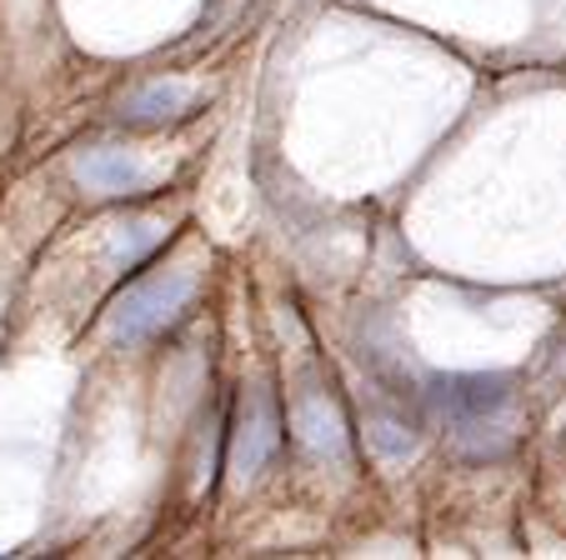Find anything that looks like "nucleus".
<instances>
[{"label":"nucleus","mask_w":566,"mask_h":560,"mask_svg":"<svg viewBox=\"0 0 566 560\" xmlns=\"http://www.w3.org/2000/svg\"><path fill=\"white\" fill-rule=\"evenodd\" d=\"M196 296V275L191 271H166V275H150L140 286H130L126 296L111 306V336L136 346V340L156 336L166 330Z\"/></svg>","instance_id":"nucleus-2"},{"label":"nucleus","mask_w":566,"mask_h":560,"mask_svg":"<svg viewBox=\"0 0 566 560\" xmlns=\"http://www.w3.org/2000/svg\"><path fill=\"white\" fill-rule=\"evenodd\" d=\"M431 405L447 421V441L461 461H496L522 431L512 376H437Z\"/></svg>","instance_id":"nucleus-1"},{"label":"nucleus","mask_w":566,"mask_h":560,"mask_svg":"<svg viewBox=\"0 0 566 560\" xmlns=\"http://www.w3.org/2000/svg\"><path fill=\"white\" fill-rule=\"evenodd\" d=\"M291 431H296V441L306 445L311 455H321V461H346V451H352L346 415L326 391H311L291 405Z\"/></svg>","instance_id":"nucleus-4"},{"label":"nucleus","mask_w":566,"mask_h":560,"mask_svg":"<svg viewBox=\"0 0 566 560\" xmlns=\"http://www.w3.org/2000/svg\"><path fill=\"white\" fill-rule=\"evenodd\" d=\"M196 96H201V91L186 81H150L120 101V120H130V126H160V120L186 116V110L196 106Z\"/></svg>","instance_id":"nucleus-6"},{"label":"nucleus","mask_w":566,"mask_h":560,"mask_svg":"<svg viewBox=\"0 0 566 560\" xmlns=\"http://www.w3.org/2000/svg\"><path fill=\"white\" fill-rule=\"evenodd\" d=\"M75 180L96 196H126V191H146L150 186V170L140 166L136 156L126 150H86V156L75 160Z\"/></svg>","instance_id":"nucleus-5"},{"label":"nucleus","mask_w":566,"mask_h":560,"mask_svg":"<svg viewBox=\"0 0 566 560\" xmlns=\"http://www.w3.org/2000/svg\"><path fill=\"white\" fill-rule=\"evenodd\" d=\"M276 451H281V411L271 401V391H251L241 401V415H235L226 465H231V476L247 480V476H261L276 461Z\"/></svg>","instance_id":"nucleus-3"},{"label":"nucleus","mask_w":566,"mask_h":560,"mask_svg":"<svg viewBox=\"0 0 566 560\" xmlns=\"http://www.w3.org/2000/svg\"><path fill=\"white\" fill-rule=\"evenodd\" d=\"M160 235H166V225H156V221H136L126 235H120V265H136V261H146L150 251L160 245Z\"/></svg>","instance_id":"nucleus-7"}]
</instances>
